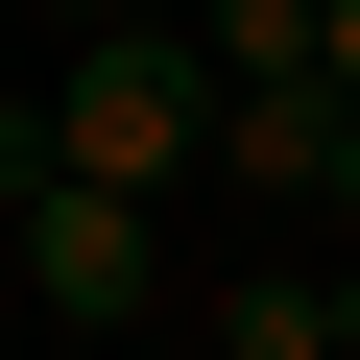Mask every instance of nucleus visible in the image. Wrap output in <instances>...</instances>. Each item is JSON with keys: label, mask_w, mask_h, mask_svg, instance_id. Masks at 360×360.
Instances as JSON below:
<instances>
[{"label": "nucleus", "mask_w": 360, "mask_h": 360, "mask_svg": "<svg viewBox=\"0 0 360 360\" xmlns=\"http://www.w3.org/2000/svg\"><path fill=\"white\" fill-rule=\"evenodd\" d=\"M49 144H72V168H120V193H193V144H217V49H193V25H72Z\"/></svg>", "instance_id": "obj_1"}, {"label": "nucleus", "mask_w": 360, "mask_h": 360, "mask_svg": "<svg viewBox=\"0 0 360 360\" xmlns=\"http://www.w3.org/2000/svg\"><path fill=\"white\" fill-rule=\"evenodd\" d=\"M312 217H336V240H360V96H336V168H312Z\"/></svg>", "instance_id": "obj_7"}, {"label": "nucleus", "mask_w": 360, "mask_h": 360, "mask_svg": "<svg viewBox=\"0 0 360 360\" xmlns=\"http://www.w3.org/2000/svg\"><path fill=\"white\" fill-rule=\"evenodd\" d=\"M72 25H193V0H72Z\"/></svg>", "instance_id": "obj_9"}, {"label": "nucleus", "mask_w": 360, "mask_h": 360, "mask_svg": "<svg viewBox=\"0 0 360 360\" xmlns=\"http://www.w3.org/2000/svg\"><path fill=\"white\" fill-rule=\"evenodd\" d=\"M217 25V72H312V0H193Z\"/></svg>", "instance_id": "obj_5"}, {"label": "nucleus", "mask_w": 360, "mask_h": 360, "mask_svg": "<svg viewBox=\"0 0 360 360\" xmlns=\"http://www.w3.org/2000/svg\"><path fill=\"white\" fill-rule=\"evenodd\" d=\"M217 360H336V264H217Z\"/></svg>", "instance_id": "obj_4"}, {"label": "nucleus", "mask_w": 360, "mask_h": 360, "mask_svg": "<svg viewBox=\"0 0 360 360\" xmlns=\"http://www.w3.org/2000/svg\"><path fill=\"white\" fill-rule=\"evenodd\" d=\"M25 288H49V336H144V288H168V193H120V168H49L25 217Z\"/></svg>", "instance_id": "obj_2"}, {"label": "nucleus", "mask_w": 360, "mask_h": 360, "mask_svg": "<svg viewBox=\"0 0 360 360\" xmlns=\"http://www.w3.org/2000/svg\"><path fill=\"white\" fill-rule=\"evenodd\" d=\"M312 72H336V96H360V0H312Z\"/></svg>", "instance_id": "obj_8"}, {"label": "nucleus", "mask_w": 360, "mask_h": 360, "mask_svg": "<svg viewBox=\"0 0 360 360\" xmlns=\"http://www.w3.org/2000/svg\"><path fill=\"white\" fill-rule=\"evenodd\" d=\"M336 360H360V264H336Z\"/></svg>", "instance_id": "obj_10"}, {"label": "nucleus", "mask_w": 360, "mask_h": 360, "mask_svg": "<svg viewBox=\"0 0 360 360\" xmlns=\"http://www.w3.org/2000/svg\"><path fill=\"white\" fill-rule=\"evenodd\" d=\"M217 168H240V193H312V168H336V72H240L217 96Z\"/></svg>", "instance_id": "obj_3"}, {"label": "nucleus", "mask_w": 360, "mask_h": 360, "mask_svg": "<svg viewBox=\"0 0 360 360\" xmlns=\"http://www.w3.org/2000/svg\"><path fill=\"white\" fill-rule=\"evenodd\" d=\"M49 168H72V144H49V72H25V96H0V217H25Z\"/></svg>", "instance_id": "obj_6"}]
</instances>
